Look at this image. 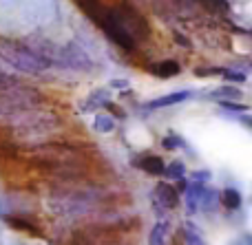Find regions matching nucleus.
<instances>
[{
  "instance_id": "obj_1",
  "label": "nucleus",
  "mask_w": 252,
  "mask_h": 245,
  "mask_svg": "<svg viewBox=\"0 0 252 245\" xmlns=\"http://www.w3.org/2000/svg\"><path fill=\"white\" fill-rule=\"evenodd\" d=\"M115 11H118L122 25L130 31V35H133L135 40L151 38V25H148V20L144 18V13L139 11L137 7H133V4L128 2V0H122L120 7H115Z\"/></svg>"
},
{
  "instance_id": "obj_2",
  "label": "nucleus",
  "mask_w": 252,
  "mask_h": 245,
  "mask_svg": "<svg viewBox=\"0 0 252 245\" xmlns=\"http://www.w3.org/2000/svg\"><path fill=\"white\" fill-rule=\"evenodd\" d=\"M75 4H78L100 29L106 25V20H109V16H111V9L104 7L102 0H75Z\"/></svg>"
},
{
  "instance_id": "obj_3",
  "label": "nucleus",
  "mask_w": 252,
  "mask_h": 245,
  "mask_svg": "<svg viewBox=\"0 0 252 245\" xmlns=\"http://www.w3.org/2000/svg\"><path fill=\"white\" fill-rule=\"evenodd\" d=\"M155 199L161 203V208L173 210V208H177V203H179V192H177V188L170 184H157Z\"/></svg>"
},
{
  "instance_id": "obj_4",
  "label": "nucleus",
  "mask_w": 252,
  "mask_h": 245,
  "mask_svg": "<svg viewBox=\"0 0 252 245\" xmlns=\"http://www.w3.org/2000/svg\"><path fill=\"white\" fill-rule=\"evenodd\" d=\"M135 166L142 168L146 175H153V177L164 175V170H166L164 159L157 157V155H144L142 159H137V162H135Z\"/></svg>"
},
{
  "instance_id": "obj_5",
  "label": "nucleus",
  "mask_w": 252,
  "mask_h": 245,
  "mask_svg": "<svg viewBox=\"0 0 252 245\" xmlns=\"http://www.w3.org/2000/svg\"><path fill=\"white\" fill-rule=\"evenodd\" d=\"M148 71L161 80H168V78H173V75H177L179 71H182V66L175 60H161V62H155V64L148 66Z\"/></svg>"
},
{
  "instance_id": "obj_6",
  "label": "nucleus",
  "mask_w": 252,
  "mask_h": 245,
  "mask_svg": "<svg viewBox=\"0 0 252 245\" xmlns=\"http://www.w3.org/2000/svg\"><path fill=\"white\" fill-rule=\"evenodd\" d=\"M4 221H7L11 228L20 230V232H27V234H31V237H42V230L35 223H31L29 217H4Z\"/></svg>"
},
{
  "instance_id": "obj_7",
  "label": "nucleus",
  "mask_w": 252,
  "mask_h": 245,
  "mask_svg": "<svg viewBox=\"0 0 252 245\" xmlns=\"http://www.w3.org/2000/svg\"><path fill=\"white\" fill-rule=\"evenodd\" d=\"M190 97V91H177V93H170V95H164V97H157L148 104V109H161V106H173V104H179V102L188 100Z\"/></svg>"
},
{
  "instance_id": "obj_8",
  "label": "nucleus",
  "mask_w": 252,
  "mask_h": 245,
  "mask_svg": "<svg viewBox=\"0 0 252 245\" xmlns=\"http://www.w3.org/2000/svg\"><path fill=\"white\" fill-rule=\"evenodd\" d=\"M219 199H221V203L228 208V210H237V208L241 206V194L237 192L235 188H226L221 194H219Z\"/></svg>"
},
{
  "instance_id": "obj_9",
  "label": "nucleus",
  "mask_w": 252,
  "mask_h": 245,
  "mask_svg": "<svg viewBox=\"0 0 252 245\" xmlns=\"http://www.w3.org/2000/svg\"><path fill=\"white\" fill-rule=\"evenodd\" d=\"M93 126H95V131H100V133H111L115 128V119L109 117V115H97Z\"/></svg>"
},
{
  "instance_id": "obj_10",
  "label": "nucleus",
  "mask_w": 252,
  "mask_h": 245,
  "mask_svg": "<svg viewBox=\"0 0 252 245\" xmlns=\"http://www.w3.org/2000/svg\"><path fill=\"white\" fill-rule=\"evenodd\" d=\"M166 177H170V179H179V177L186 175V166H184V162H173L168 168L164 170Z\"/></svg>"
},
{
  "instance_id": "obj_11",
  "label": "nucleus",
  "mask_w": 252,
  "mask_h": 245,
  "mask_svg": "<svg viewBox=\"0 0 252 245\" xmlns=\"http://www.w3.org/2000/svg\"><path fill=\"white\" fill-rule=\"evenodd\" d=\"M199 2L204 4L208 11H217V13H226L228 9H230L226 0H199Z\"/></svg>"
},
{
  "instance_id": "obj_12",
  "label": "nucleus",
  "mask_w": 252,
  "mask_h": 245,
  "mask_svg": "<svg viewBox=\"0 0 252 245\" xmlns=\"http://www.w3.org/2000/svg\"><path fill=\"white\" fill-rule=\"evenodd\" d=\"M166 230H168V223H157L155 230H153V234H151V243H161L164 241Z\"/></svg>"
},
{
  "instance_id": "obj_13",
  "label": "nucleus",
  "mask_w": 252,
  "mask_h": 245,
  "mask_svg": "<svg viewBox=\"0 0 252 245\" xmlns=\"http://www.w3.org/2000/svg\"><path fill=\"white\" fill-rule=\"evenodd\" d=\"M223 78L228 80V82H246V73H241V71H223Z\"/></svg>"
},
{
  "instance_id": "obj_14",
  "label": "nucleus",
  "mask_w": 252,
  "mask_h": 245,
  "mask_svg": "<svg viewBox=\"0 0 252 245\" xmlns=\"http://www.w3.org/2000/svg\"><path fill=\"white\" fill-rule=\"evenodd\" d=\"M221 106L226 110H235V113H246V110H248L246 104H237V102H221Z\"/></svg>"
},
{
  "instance_id": "obj_15",
  "label": "nucleus",
  "mask_w": 252,
  "mask_h": 245,
  "mask_svg": "<svg viewBox=\"0 0 252 245\" xmlns=\"http://www.w3.org/2000/svg\"><path fill=\"white\" fill-rule=\"evenodd\" d=\"M164 148H170V150H175V148H179V146H184V141L179 139V137H175V135H170V137H166L164 141Z\"/></svg>"
},
{
  "instance_id": "obj_16",
  "label": "nucleus",
  "mask_w": 252,
  "mask_h": 245,
  "mask_svg": "<svg viewBox=\"0 0 252 245\" xmlns=\"http://www.w3.org/2000/svg\"><path fill=\"white\" fill-rule=\"evenodd\" d=\"M217 95H223V97H239V88H232V86H221L217 88Z\"/></svg>"
},
{
  "instance_id": "obj_17",
  "label": "nucleus",
  "mask_w": 252,
  "mask_h": 245,
  "mask_svg": "<svg viewBox=\"0 0 252 245\" xmlns=\"http://www.w3.org/2000/svg\"><path fill=\"white\" fill-rule=\"evenodd\" d=\"M226 69H195L197 78H204V75H223Z\"/></svg>"
},
{
  "instance_id": "obj_18",
  "label": "nucleus",
  "mask_w": 252,
  "mask_h": 245,
  "mask_svg": "<svg viewBox=\"0 0 252 245\" xmlns=\"http://www.w3.org/2000/svg\"><path fill=\"white\" fill-rule=\"evenodd\" d=\"M188 243H201V237H199V230H192L190 225H188Z\"/></svg>"
},
{
  "instance_id": "obj_19",
  "label": "nucleus",
  "mask_w": 252,
  "mask_h": 245,
  "mask_svg": "<svg viewBox=\"0 0 252 245\" xmlns=\"http://www.w3.org/2000/svg\"><path fill=\"white\" fill-rule=\"evenodd\" d=\"M104 109L113 110V113H115V115H118V117H124V115H126V113H124V110H122V109H120V106H115V104H113V102H104Z\"/></svg>"
},
{
  "instance_id": "obj_20",
  "label": "nucleus",
  "mask_w": 252,
  "mask_h": 245,
  "mask_svg": "<svg viewBox=\"0 0 252 245\" xmlns=\"http://www.w3.org/2000/svg\"><path fill=\"white\" fill-rule=\"evenodd\" d=\"M175 181H177V186H175V188H177V192L186 194V190H188V186H190V184H188L184 177H179V179H175Z\"/></svg>"
},
{
  "instance_id": "obj_21",
  "label": "nucleus",
  "mask_w": 252,
  "mask_h": 245,
  "mask_svg": "<svg viewBox=\"0 0 252 245\" xmlns=\"http://www.w3.org/2000/svg\"><path fill=\"white\" fill-rule=\"evenodd\" d=\"M173 38H175V42H177V44H182V47L190 49V42H188V38H186V35H182V33H175Z\"/></svg>"
},
{
  "instance_id": "obj_22",
  "label": "nucleus",
  "mask_w": 252,
  "mask_h": 245,
  "mask_svg": "<svg viewBox=\"0 0 252 245\" xmlns=\"http://www.w3.org/2000/svg\"><path fill=\"white\" fill-rule=\"evenodd\" d=\"M192 179H195V181H208V179H210V172H208V170L192 172Z\"/></svg>"
},
{
  "instance_id": "obj_23",
  "label": "nucleus",
  "mask_w": 252,
  "mask_h": 245,
  "mask_svg": "<svg viewBox=\"0 0 252 245\" xmlns=\"http://www.w3.org/2000/svg\"><path fill=\"white\" fill-rule=\"evenodd\" d=\"M241 122H244L246 126H248L250 131H252V115H250V117H248V115H241Z\"/></svg>"
},
{
  "instance_id": "obj_24",
  "label": "nucleus",
  "mask_w": 252,
  "mask_h": 245,
  "mask_svg": "<svg viewBox=\"0 0 252 245\" xmlns=\"http://www.w3.org/2000/svg\"><path fill=\"white\" fill-rule=\"evenodd\" d=\"M111 86H128V82H122V80H118V82H113V84H111Z\"/></svg>"
}]
</instances>
